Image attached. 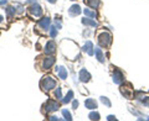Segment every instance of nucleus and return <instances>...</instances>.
<instances>
[{
    "instance_id": "nucleus-1",
    "label": "nucleus",
    "mask_w": 149,
    "mask_h": 121,
    "mask_svg": "<svg viewBox=\"0 0 149 121\" xmlns=\"http://www.w3.org/2000/svg\"><path fill=\"white\" fill-rule=\"evenodd\" d=\"M62 52L68 59H76L78 57V46L70 40L62 41Z\"/></svg>"
},
{
    "instance_id": "nucleus-2",
    "label": "nucleus",
    "mask_w": 149,
    "mask_h": 121,
    "mask_svg": "<svg viewBox=\"0 0 149 121\" xmlns=\"http://www.w3.org/2000/svg\"><path fill=\"white\" fill-rule=\"evenodd\" d=\"M56 85H57V82H56V79L52 76H45L40 80V88H41V90H44L46 93L50 91V90H52V89H55Z\"/></svg>"
},
{
    "instance_id": "nucleus-3",
    "label": "nucleus",
    "mask_w": 149,
    "mask_h": 121,
    "mask_svg": "<svg viewBox=\"0 0 149 121\" xmlns=\"http://www.w3.org/2000/svg\"><path fill=\"white\" fill-rule=\"evenodd\" d=\"M97 41H98V43L101 47H109L111 43H112V35L111 32L108 31H101L98 35H97Z\"/></svg>"
},
{
    "instance_id": "nucleus-4",
    "label": "nucleus",
    "mask_w": 149,
    "mask_h": 121,
    "mask_svg": "<svg viewBox=\"0 0 149 121\" xmlns=\"http://www.w3.org/2000/svg\"><path fill=\"white\" fill-rule=\"evenodd\" d=\"M27 12H29V15L31 17L36 19V17H40L41 15H42V9H41V6L35 1L31 6L27 8Z\"/></svg>"
},
{
    "instance_id": "nucleus-5",
    "label": "nucleus",
    "mask_w": 149,
    "mask_h": 121,
    "mask_svg": "<svg viewBox=\"0 0 149 121\" xmlns=\"http://www.w3.org/2000/svg\"><path fill=\"white\" fill-rule=\"evenodd\" d=\"M54 64H55V57H52V54L47 56V57H45L42 60H41V69L49 71V69L52 68Z\"/></svg>"
},
{
    "instance_id": "nucleus-6",
    "label": "nucleus",
    "mask_w": 149,
    "mask_h": 121,
    "mask_svg": "<svg viewBox=\"0 0 149 121\" xmlns=\"http://www.w3.org/2000/svg\"><path fill=\"white\" fill-rule=\"evenodd\" d=\"M37 27L39 29H41L42 31H49L51 29V20H50V17L47 16H45L42 19H40L39 21H37Z\"/></svg>"
},
{
    "instance_id": "nucleus-7",
    "label": "nucleus",
    "mask_w": 149,
    "mask_h": 121,
    "mask_svg": "<svg viewBox=\"0 0 149 121\" xmlns=\"http://www.w3.org/2000/svg\"><path fill=\"white\" fill-rule=\"evenodd\" d=\"M60 108V104L57 103V101H55V100H47L46 103L44 104V109L46 113H52V111H56V110H58Z\"/></svg>"
},
{
    "instance_id": "nucleus-8",
    "label": "nucleus",
    "mask_w": 149,
    "mask_h": 121,
    "mask_svg": "<svg viewBox=\"0 0 149 121\" xmlns=\"http://www.w3.org/2000/svg\"><path fill=\"white\" fill-rule=\"evenodd\" d=\"M112 79H113V82L116 83V84L120 85L124 82V74L122 73V71H119L118 68H116L114 72H113V76H112Z\"/></svg>"
},
{
    "instance_id": "nucleus-9",
    "label": "nucleus",
    "mask_w": 149,
    "mask_h": 121,
    "mask_svg": "<svg viewBox=\"0 0 149 121\" xmlns=\"http://www.w3.org/2000/svg\"><path fill=\"white\" fill-rule=\"evenodd\" d=\"M120 94H122L124 98H127V99H133V96H134L133 89L130 87H125V85L120 87Z\"/></svg>"
},
{
    "instance_id": "nucleus-10",
    "label": "nucleus",
    "mask_w": 149,
    "mask_h": 121,
    "mask_svg": "<svg viewBox=\"0 0 149 121\" xmlns=\"http://www.w3.org/2000/svg\"><path fill=\"white\" fill-rule=\"evenodd\" d=\"M78 78H80V82H82V83H87V82H90L91 80V74L88 73V71L87 69H85V68H82L81 71H80V73H78Z\"/></svg>"
},
{
    "instance_id": "nucleus-11",
    "label": "nucleus",
    "mask_w": 149,
    "mask_h": 121,
    "mask_svg": "<svg viewBox=\"0 0 149 121\" xmlns=\"http://www.w3.org/2000/svg\"><path fill=\"white\" fill-rule=\"evenodd\" d=\"M44 52H45V54H49V56L54 54L56 52V43L54 42V41H49V42L45 45Z\"/></svg>"
},
{
    "instance_id": "nucleus-12",
    "label": "nucleus",
    "mask_w": 149,
    "mask_h": 121,
    "mask_svg": "<svg viewBox=\"0 0 149 121\" xmlns=\"http://www.w3.org/2000/svg\"><path fill=\"white\" fill-rule=\"evenodd\" d=\"M85 52H87L88 56H93L95 54V47H93V43L91 41H87V42L83 45V48H82Z\"/></svg>"
},
{
    "instance_id": "nucleus-13",
    "label": "nucleus",
    "mask_w": 149,
    "mask_h": 121,
    "mask_svg": "<svg viewBox=\"0 0 149 121\" xmlns=\"http://www.w3.org/2000/svg\"><path fill=\"white\" fill-rule=\"evenodd\" d=\"M81 8H80V5H77V4H74V5H72L71 8L68 9V14H70V16H77V15H80L81 14Z\"/></svg>"
},
{
    "instance_id": "nucleus-14",
    "label": "nucleus",
    "mask_w": 149,
    "mask_h": 121,
    "mask_svg": "<svg viewBox=\"0 0 149 121\" xmlns=\"http://www.w3.org/2000/svg\"><path fill=\"white\" fill-rule=\"evenodd\" d=\"M81 22L83 25H86V26H91V27H97L98 26V24H97V21L96 20H93L92 17H83Z\"/></svg>"
},
{
    "instance_id": "nucleus-15",
    "label": "nucleus",
    "mask_w": 149,
    "mask_h": 121,
    "mask_svg": "<svg viewBox=\"0 0 149 121\" xmlns=\"http://www.w3.org/2000/svg\"><path fill=\"white\" fill-rule=\"evenodd\" d=\"M85 106L87 109L90 110H93V109H97V103L95 99H91V98H88V99L85 100Z\"/></svg>"
},
{
    "instance_id": "nucleus-16",
    "label": "nucleus",
    "mask_w": 149,
    "mask_h": 121,
    "mask_svg": "<svg viewBox=\"0 0 149 121\" xmlns=\"http://www.w3.org/2000/svg\"><path fill=\"white\" fill-rule=\"evenodd\" d=\"M55 69L58 72V77L61 78V79H63V80H65V79L67 78V76H68V72H67V69L65 68V67H56Z\"/></svg>"
},
{
    "instance_id": "nucleus-17",
    "label": "nucleus",
    "mask_w": 149,
    "mask_h": 121,
    "mask_svg": "<svg viewBox=\"0 0 149 121\" xmlns=\"http://www.w3.org/2000/svg\"><path fill=\"white\" fill-rule=\"evenodd\" d=\"M86 3L91 9H95V10L98 9L101 5V0H86Z\"/></svg>"
},
{
    "instance_id": "nucleus-18",
    "label": "nucleus",
    "mask_w": 149,
    "mask_h": 121,
    "mask_svg": "<svg viewBox=\"0 0 149 121\" xmlns=\"http://www.w3.org/2000/svg\"><path fill=\"white\" fill-rule=\"evenodd\" d=\"M95 54H96L97 59H98V62L104 63V56H103V52H102V50H101V48L96 47V48H95Z\"/></svg>"
},
{
    "instance_id": "nucleus-19",
    "label": "nucleus",
    "mask_w": 149,
    "mask_h": 121,
    "mask_svg": "<svg viewBox=\"0 0 149 121\" xmlns=\"http://www.w3.org/2000/svg\"><path fill=\"white\" fill-rule=\"evenodd\" d=\"M83 12H85V15L88 17H93V19L97 17V12L95 9H93V10H91V9H83Z\"/></svg>"
},
{
    "instance_id": "nucleus-20",
    "label": "nucleus",
    "mask_w": 149,
    "mask_h": 121,
    "mask_svg": "<svg viewBox=\"0 0 149 121\" xmlns=\"http://www.w3.org/2000/svg\"><path fill=\"white\" fill-rule=\"evenodd\" d=\"M72 96H73V91H72V90H68L67 94H66V96L62 98V103H63V104L70 103V101L72 100Z\"/></svg>"
},
{
    "instance_id": "nucleus-21",
    "label": "nucleus",
    "mask_w": 149,
    "mask_h": 121,
    "mask_svg": "<svg viewBox=\"0 0 149 121\" xmlns=\"http://www.w3.org/2000/svg\"><path fill=\"white\" fill-rule=\"evenodd\" d=\"M5 10H6V14H8L9 19H13L14 15H15V12H16V10H15V8H14V5H13V6H8Z\"/></svg>"
},
{
    "instance_id": "nucleus-22",
    "label": "nucleus",
    "mask_w": 149,
    "mask_h": 121,
    "mask_svg": "<svg viewBox=\"0 0 149 121\" xmlns=\"http://www.w3.org/2000/svg\"><path fill=\"white\" fill-rule=\"evenodd\" d=\"M54 96L56 98V99H62V89L61 88H56V90L54 91Z\"/></svg>"
},
{
    "instance_id": "nucleus-23",
    "label": "nucleus",
    "mask_w": 149,
    "mask_h": 121,
    "mask_svg": "<svg viewBox=\"0 0 149 121\" xmlns=\"http://www.w3.org/2000/svg\"><path fill=\"white\" fill-rule=\"evenodd\" d=\"M88 118H90V120H100L101 116L97 111H92V113H90V115H88Z\"/></svg>"
},
{
    "instance_id": "nucleus-24",
    "label": "nucleus",
    "mask_w": 149,
    "mask_h": 121,
    "mask_svg": "<svg viewBox=\"0 0 149 121\" xmlns=\"http://www.w3.org/2000/svg\"><path fill=\"white\" fill-rule=\"evenodd\" d=\"M62 115H63L65 120H67V121H71L72 120V116H71V114H70V111L67 109H63L62 110Z\"/></svg>"
},
{
    "instance_id": "nucleus-25",
    "label": "nucleus",
    "mask_w": 149,
    "mask_h": 121,
    "mask_svg": "<svg viewBox=\"0 0 149 121\" xmlns=\"http://www.w3.org/2000/svg\"><path fill=\"white\" fill-rule=\"evenodd\" d=\"M101 101H102V104L107 106V108H111V106H112L111 101H109V99L107 96H101Z\"/></svg>"
},
{
    "instance_id": "nucleus-26",
    "label": "nucleus",
    "mask_w": 149,
    "mask_h": 121,
    "mask_svg": "<svg viewBox=\"0 0 149 121\" xmlns=\"http://www.w3.org/2000/svg\"><path fill=\"white\" fill-rule=\"evenodd\" d=\"M14 8H15V10H16L19 14H21L22 11H24V10H22L24 8H22V5H20V4H14Z\"/></svg>"
},
{
    "instance_id": "nucleus-27",
    "label": "nucleus",
    "mask_w": 149,
    "mask_h": 121,
    "mask_svg": "<svg viewBox=\"0 0 149 121\" xmlns=\"http://www.w3.org/2000/svg\"><path fill=\"white\" fill-rule=\"evenodd\" d=\"M56 29H57V27H56V26H52V27H51V37H55L56 35H57V30H56Z\"/></svg>"
},
{
    "instance_id": "nucleus-28",
    "label": "nucleus",
    "mask_w": 149,
    "mask_h": 121,
    "mask_svg": "<svg viewBox=\"0 0 149 121\" xmlns=\"http://www.w3.org/2000/svg\"><path fill=\"white\" fill-rule=\"evenodd\" d=\"M142 103H143L144 105H146V106H148V108H149V96H148V98H144Z\"/></svg>"
},
{
    "instance_id": "nucleus-29",
    "label": "nucleus",
    "mask_w": 149,
    "mask_h": 121,
    "mask_svg": "<svg viewBox=\"0 0 149 121\" xmlns=\"http://www.w3.org/2000/svg\"><path fill=\"white\" fill-rule=\"evenodd\" d=\"M107 120H108V121H116V120H117V119H116V116L114 115H108V116H107Z\"/></svg>"
},
{
    "instance_id": "nucleus-30",
    "label": "nucleus",
    "mask_w": 149,
    "mask_h": 121,
    "mask_svg": "<svg viewBox=\"0 0 149 121\" xmlns=\"http://www.w3.org/2000/svg\"><path fill=\"white\" fill-rule=\"evenodd\" d=\"M72 106H73V109H77V106H78V101H77V100H73V101H72Z\"/></svg>"
},
{
    "instance_id": "nucleus-31",
    "label": "nucleus",
    "mask_w": 149,
    "mask_h": 121,
    "mask_svg": "<svg viewBox=\"0 0 149 121\" xmlns=\"http://www.w3.org/2000/svg\"><path fill=\"white\" fill-rule=\"evenodd\" d=\"M56 27H57V29H61V22H60V21H56Z\"/></svg>"
},
{
    "instance_id": "nucleus-32",
    "label": "nucleus",
    "mask_w": 149,
    "mask_h": 121,
    "mask_svg": "<svg viewBox=\"0 0 149 121\" xmlns=\"http://www.w3.org/2000/svg\"><path fill=\"white\" fill-rule=\"evenodd\" d=\"M6 3H8L6 0H0V6H1V5H5Z\"/></svg>"
},
{
    "instance_id": "nucleus-33",
    "label": "nucleus",
    "mask_w": 149,
    "mask_h": 121,
    "mask_svg": "<svg viewBox=\"0 0 149 121\" xmlns=\"http://www.w3.org/2000/svg\"><path fill=\"white\" fill-rule=\"evenodd\" d=\"M49 120H58V119L56 118V116H50V118H49Z\"/></svg>"
},
{
    "instance_id": "nucleus-34",
    "label": "nucleus",
    "mask_w": 149,
    "mask_h": 121,
    "mask_svg": "<svg viewBox=\"0 0 149 121\" xmlns=\"http://www.w3.org/2000/svg\"><path fill=\"white\" fill-rule=\"evenodd\" d=\"M3 22H4V16L0 15V24H3Z\"/></svg>"
},
{
    "instance_id": "nucleus-35",
    "label": "nucleus",
    "mask_w": 149,
    "mask_h": 121,
    "mask_svg": "<svg viewBox=\"0 0 149 121\" xmlns=\"http://www.w3.org/2000/svg\"><path fill=\"white\" fill-rule=\"evenodd\" d=\"M47 1H50V3H55L56 0H47Z\"/></svg>"
},
{
    "instance_id": "nucleus-36",
    "label": "nucleus",
    "mask_w": 149,
    "mask_h": 121,
    "mask_svg": "<svg viewBox=\"0 0 149 121\" xmlns=\"http://www.w3.org/2000/svg\"><path fill=\"white\" fill-rule=\"evenodd\" d=\"M72 1H73V0H72Z\"/></svg>"
}]
</instances>
